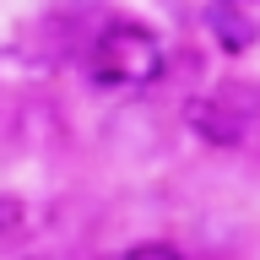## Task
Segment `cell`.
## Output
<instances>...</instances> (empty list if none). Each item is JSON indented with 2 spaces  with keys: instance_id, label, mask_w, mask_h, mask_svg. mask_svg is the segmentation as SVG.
<instances>
[{
  "instance_id": "8992f818",
  "label": "cell",
  "mask_w": 260,
  "mask_h": 260,
  "mask_svg": "<svg viewBox=\"0 0 260 260\" xmlns=\"http://www.w3.org/2000/svg\"><path fill=\"white\" fill-rule=\"evenodd\" d=\"M27 260H44V255H27Z\"/></svg>"
},
{
  "instance_id": "277c9868",
  "label": "cell",
  "mask_w": 260,
  "mask_h": 260,
  "mask_svg": "<svg viewBox=\"0 0 260 260\" xmlns=\"http://www.w3.org/2000/svg\"><path fill=\"white\" fill-rule=\"evenodd\" d=\"M217 92H222L228 103H233V109H239L244 119H249V125L260 130V87H255V81H222Z\"/></svg>"
},
{
  "instance_id": "5b68a950",
  "label": "cell",
  "mask_w": 260,
  "mask_h": 260,
  "mask_svg": "<svg viewBox=\"0 0 260 260\" xmlns=\"http://www.w3.org/2000/svg\"><path fill=\"white\" fill-rule=\"evenodd\" d=\"M119 260H184L179 244H162V239H146V244H130Z\"/></svg>"
},
{
  "instance_id": "3957f363",
  "label": "cell",
  "mask_w": 260,
  "mask_h": 260,
  "mask_svg": "<svg viewBox=\"0 0 260 260\" xmlns=\"http://www.w3.org/2000/svg\"><path fill=\"white\" fill-rule=\"evenodd\" d=\"M206 27H211V38H217L222 54H249L260 44V16L249 11V0H211Z\"/></svg>"
},
{
  "instance_id": "6da1fadb",
  "label": "cell",
  "mask_w": 260,
  "mask_h": 260,
  "mask_svg": "<svg viewBox=\"0 0 260 260\" xmlns=\"http://www.w3.org/2000/svg\"><path fill=\"white\" fill-rule=\"evenodd\" d=\"M162 65H168L162 38L141 22H109L87 49V76L103 92H141L162 76Z\"/></svg>"
},
{
  "instance_id": "7a4b0ae2",
  "label": "cell",
  "mask_w": 260,
  "mask_h": 260,
  "mask_svg": "<svg viewBox=\"0 0 260 260\" xmlns=\"http://www.w3.org/2000/svg\"><path fill=\"white\" fill-rule=\"evenodd\" d=\"M184 125H190L206 146H244L249 136H255V125H249V119H244L222 92L190 98V103H184Z\"/></svg>"
}]
</instances>
